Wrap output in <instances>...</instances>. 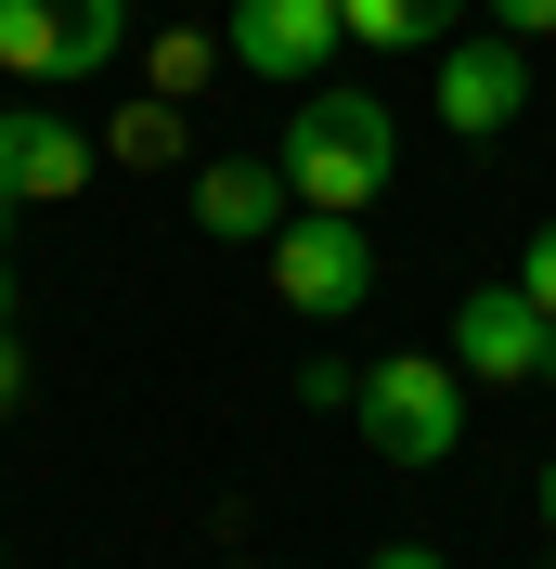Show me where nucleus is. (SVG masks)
Here are the masks:
<instances>
[{"label": "nucleus", "instance_id": "5", "mask_svg": "<svg viewBox=\"0 0 556 569\" xmlns=\"http://www.w3.org/2000/svg\"><path fill=\"white\" fill-rule=\"evenodd\" d=\"M453 362H466L479 389H556V311L530 284H479V298L453 311Z\"/></svg>", "mask_w": 556, "mask_h": 569}, {"label": "nucleus", "instance_id": "16", "mask_svg": "<svg viewBox=\"0 0 556 569\" xmlns=\"http://www.w3.org/2000/svg\"><path fill=\"white\" fill-rule=\"evenodd\" d=\"M363 569H453V557H427V543H376Z\"/></svg>", "mask_w": 556, "mask_h": 569}, {"label": "nucleus", "instance_id": "17", "mask_svg": "<svg viewBox=\"0 0 556 569\" xmlns=\"http://www.w3.org/2000/svg\"><path fill=\"white\" fill-rule=\"evenodd\" d=\"M544 531H556V466H544Z\"/></svg>", "mask_w": 556, "mask_h": 569}, {"label": "nucleus", "instance_id": "18", "mask_svg": "<svg viewBox=\"0 0 556 569\" xmlns=\"http://www.w3.org/2000/svg\"><path fill=\"white\" fill-rule=\"evenodd\" d=\"M0 323H13V272H0Z\"/></svg>", "mask_w": 556, "mask_h": 569}, {"label": "nucleus", "instance_id": "6", "mask_svg": "<svg viewBox=\"0 0 556 569\" xmlns=\"http://www.w3.org/2000/svg\"><path fill=\"white\" fill-rule=\"evenodd\" d=\"M530 117V39L479 27V39H440V130L453 142H492Z\"/></svg>", "mask_w": 556, "mask_h": 569}, {"label": "nucleus", "instance_id": "13", "mask_svg": "<svg viewBox=\"0 0 556 569\" xmlns=\"http://www.w3.org/2000/svg\"><path fill=\"white\" fill-rule=\"evenodd\" d=\"M518 284H530V298H544V311H556V220H544V233H530V247H518Z\"/></svg>", "mask_w": 556, "mask_h": 569}, {"label": "nucleus", "instance_id": "3", "mask_svg": "<svg viewBox=\"0 0 556 569\" xmlns=\"http://www.w3.org/2000/svg\"><path fill=\"white\" fill-rule=\"evenodd\" d=\"M259 259H272V298L298 323H349L376 298V247H363V220H337V208H298Z\"/></svg>", "mask_w": 556, "mask_h": 569}, {"label": "nucleus", "instance_id": "2", "mask_svg": "<svg viewBox=\"0 0 556 569\" xmlns=\"http://www.w3.org/2000/svg\"><path fill=\"white\" fill-rule=\"evenodd\" d=\"M363 440H376L388 466H453V440H466V362H427V350H388L363 362Z\"/></svg>", "mask_w": 556, "mask_h": 569}, {"label": "nucleus", "instance_id": "8", "mask_svg": "<svg viewBox=\"0 0 556 569\" xmlns=\"http://www.w3.org/2000/svg\"><path fill=\"white\" fill-rule=\"evenodd\" d=\"M78 181H91V130H78V117H52V104L0 117V208H52Z\"/></svg>", "mask_w": 556, "mask_h": 569}, {"label": "nucleus", "instance_id": "12", "mask_svg": "<svg viewBox=\"0 0 556 569\" xmlns=\"http://www.w3.org/2000/svg\"><path fill=\"white\" fill-rule=\"evenodd\" d=\"M298 401H311V415H349V401H363V376H349L337 350H311V362H298Z\"/></svg>", "mask_w": 556, "mask_h": 569}, {"label": "nucleus", "instance_id": "10", "mask_svg": "<svg viewBox=\"0 0 556 569\" xmlns=\"http://www.w3.org/2000/svg\"><path fill=\"white\" fill-rule=\"evenodd\" d=\"M453 13H466V0H337V27L363 39V52H415V39H453Z\"/></svg>", "mask_w": 556, "mask_h": 569}, {"label": "nucleus", "instance_id": "4", "mask_svg": "<svg viewBox=\"0 0 556 569\" xmlns=\"http://www.w3.org/2000/svg\"><path fill=\"white\" fill-rule=\"evenodd\" d=\"M117 52H130V0H0L13 78H105Z\"/></svg>", "mask_w": 556, "mask_h": 569}, {"label": "nucleus", "instance_id": "11", "mask_svg": "<svg viewBox=\"0 0 556 569\" xmlns=\"http://www.w3.org/2000/svg\"><path fill=\"white\" fill-rule=\"evenodd\" d=\"M117 156H130V169L181 156V117H169V104H130V117H117Z\"/></svg>", "mask_w": 556, "mask_h": 569}, {"label": "nucleus", "instance_id": "14", "mask_svg": "<svg viewBox=\"0 0 556 569\" xmlns=\"http://www.w3.org/2000/svg\"><path fill=\"white\" fill-rule=\"evenodd\" d=\"M492 27L505 39H556V0H492Z\"/></svg>", "mask_w": 556, "mask_h": 569}, {"label": "nucleus", "instance_id": "1", "mask_svg": "<svg viewBox=\"0 0 556 569\" xmlns=\"http://www.w3.org/2000/svg\"><path fill=\"white\" fill-rule=\"evenodd\" d=\"M272 169H285V194L298 208H337V220H363L388 194V169H401V117L376 104V91H298V117L272 130Z\"/></svg>", "mask_w": 556, "mask_h": 569}, {"label": "nucleus", "instance_id": "7", "mask_svg": "<svg viewBox=\"0 0 556 569\" xmlns=\"http://www.w3.org/2000/svg\"><path fill=\"white\" fill-rule=\"evenodd\" d=\"M324 52H349L337 0H234V66L272 78V91H311Z\"/></svg>", "mask_w": 556, "mask_h": 569}, {"label": "nucleus", "instance_id": "19", "mask_svg": "<svg viewBox=\"0 0 556 569\" xmlns=\"http://www.w3.org/2000/svg\"><path fill=\"white\" fill-rule=\"evenodd\" d=\"M544 52H556V39H544Z\"/></svg>", "mask_w": 556, "mask_h": 569}, {"label": "nucleus", "instance_id": "15", "mask_svg": "<svg viewBox=\"0 0 556 569\" xmlns=\"http://www.w3.org/2000/svg\"><path fill=\"white\" fill-rule=\"evenodd\" d=\"M27 401V350H13V323H0V415Z\"/></svg>", "mask_w": 556, "mask_h": 569}, {"label": "nucleus", "instance_id": "9", "mask_svg": "<svg viewBox=\"0 0 556 569\" xmlns=\"http://www.w3.org/2000/svg\"><path fill=\"white\" fill-rule=\"evenodd\" d=\"M285 220H298V194H285L272 156H208L195 169V233L208 247H272Z\"/></svg>", "mask_w": 556, "mask_h": 569}]
</instances>
